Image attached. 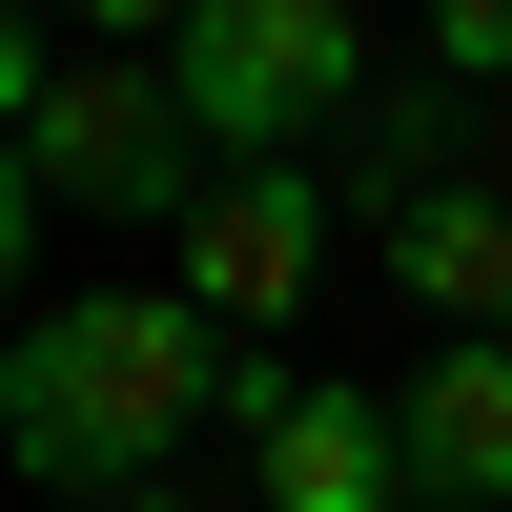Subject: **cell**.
Returning <instances> with one entry per match:
<instances>
[{
    "instance_id": "cell-12",
    "label": "cell",
    "mask_w": 512,
    "mask_h": 512,
    "mask_svg": "<svg viewBox=\"0 0 512 512\" xmlns=\"http://www.w3.org/2000/svg\"><path fill=\"white\" fill-rule=\"evenodd\" d=\"M62 512H185V472H144V492H62Z\"/></svg>"
},
{
    "instance_id": "cell-11",
    "label": "cell",
    "mask_w": 512,
    "mask_h": 512,
    "mask_svg": "<svg viewBox=\"0 0 512 512\" xmlns=\"http://www.w3.org/2000/svg\"><path fill=\"white\" fill-rule=\"evenodd\" d=\"M21 246H41V164L0 144V287H21Z\"/></svg>"
},
{
    "instance_id": "cell-13",
    "label": "cell",
    "mask_w": 512,
    "mask_h": 512,
    "mask_svg": "<svg viewBox=\"0 0 512 512\" xmlns=\"http://www.w3.org/2000/svg\"><path fill=\"white\" fill-rule=\"evenodd\" d=\"M492 164H512V82H492Z\"/></svg>"
},
{
    "instance_id": "cell-1",
    "label": "cell",
    "mask_w": 512,
    "mask_h": 512,
    "mask_svg": "<svg viewBox=\"0 0 512 512\" xmlns=\"http://www.w3.org/2000/svg\"><path fill=\"white\" fill-rule=\"evenodd\" d=\"M226 349H246V328H205L185 287L21 308V349H0V451L62 472V492H144L185 431H226Z\"/></svg>"
},
{
    "instance_id": "cell-6",
    "label": "cell",
    "mask_w": 512,
    "mask_h": 512,
    "mask_svg": "<svg viewBox=\"0 0 512 512\" xmlns=\"http://www.w3.org/2000/svg\"><path fill=\"white\" fill-rule=\"evenodd\" d=\"M390 308H431V349L451 328H512V185L472 164V185H431V205H390Z\"/></svg>"
},
{
    "instance_id": "cell-5",
    "label": "cell",
    "mask_w": 512,
    "mask_h": 512,
    "mask_svg": "<svg viewBox=\"0 0 512 512\" xmlns=\"http://www.w3.org/2000/svg\"><path fill=\"white\" fill-rule=\"evenodd\" d=\"M390 451H410V492H431V512H512V328H451V349H410Z\"/></svg>"
},
{
    "instance_id": "cell-7",
    "label": "cell",
    "mask_w": 512,
    "mask_h": 512,
    "mask_svg": "<svg viewBox=\"0 0 512 512\" xmlns=\"http://www.w3.org/2000/svg\"><path fill=\"white\" fill-rule=\"evenodd\" d=\"M246 512H410L390 390H308L287 431H246Z\"/></svg>"
},
{
    "instance_id": "cell-3",
    "label": "cell",
    "mask_w": 512,
    "mask_h": 512,
    "mask_svg": "<svg viewBox=\"0 0 512 512\" xmlns=\"http://www.w3.org/2000/svg\"><path fill=\"white\" fill-rule=\"evenodd\" d=\"M21 164H41V205H82V226H185V205L226 185V164H205V123H185V82L123 62V41H82V62L41 82Z\"/></svg>"
},
{
    "instance_id": "cell-10",
    "label": "cell",
    "mask_w": 512,
    "mask_h": 512,
    "mask_svg": "<svg viewBox=\"0 0 512 512\" xmlns=\"http://www.w3.org/2000/svg\"><path fill=\"white\" fill-rule=\"evenodd\" d=\"M41 21H82V41H185L205 0H41Z\"/></svg>"
},
{
    "instance_id": "cell-2",
    "label": "cell",
    "mask_w": 512,
    "mask_h": 512,
    "mask_svg": "<svg viewBox=\"0 0 512 512\" xmlns=\"http://www.w3.org/2000/svg\"><path fill=\"white\" fill-rule=\"evenodd\" d=\"M164 82H185L205 164H308L390 62H369V0H205V21L164 41Z\"/></svg>"
},
{
    "instance_id": "cell-9",
    "label": "cell",
    "mask_w": 512,
    "mask_h": 512,
    "mask_svg": "<svg viewBox=\"0 0 512 512\" xmlns=\"http://www.w3.org/2000/svg\"><path fill=\"white\" fill-rule=\"evenodd\" d=\"M41 82H62V21H41V0H0V144L41 123Z\"/></svg>"
},
{
    "instance_id": "cell-8",
    "label": "cell",
    "mask_w": 512,
    "mask_h": 512,
    "mask_svg": "<svg viewBox=\"0 0 512 512\" xmlns=\"http://www.w3.org/2000/svg\"><path fill=\"white\" fill-rule=\"evenodd\" d=\"M410 62L492 103V82H512V0H410Z\"/></svg>"
},
{
    "instance_id": "cell-4",
    "label": "cell",
    "mask_w": 512,
    "mask_h": 512,
    "mask_svg": "<svg viewBox=\"0 0 512 512\" xmlns=\"http://www.w3.org/2000/svg\"><path fill=\"white\" fill-rule=\"evenodd\" d=\"M308 267H328V164H226V185L185 205V267H164V287L267 349V328L308 308Z\"/></svg>"
}]
</instances>
